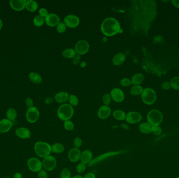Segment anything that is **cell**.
Masks as SVG:
<instances>
[{
  "mask_svg": "<svg viewBox=\"0 0 179 178\" xmlns=\"http://www.w3.org/2000/svg\"><path fill=\"white\" fill-rule=\"evenodd\" d=\"M57 29L59 33H63L66 30V25L63 22H60L57 25Z\"/></svg>",
  "mask_w": 179,
  "mask_h": 178,
  "instance_id": "obj_37",
  "label": "cell"
},
{
  "mask_svg": "<svg viewBox=\"0 0 179 178\" xmlns=\"http://www.w3.org/2000/svg\"><path fill=\"white\" fill-rule=\"evenodd\" d=\"M144 80V76L142 73H138L135 74L132 76L131 80V84L132 85L136 86V85H140L142 84Z\"/></svg>",
  "mask_w": 179,
  "mask_h": 178,
  "instance_id": "obj_24",
  "label": "cell"
},
{
  "mask_svg": "<svg viewBox=\"0 0 179 178\" xmlns=\"http://www.w3.org/2000/svg\"><path fill=\"white\" fill-rule=\"evenodd\" d=\"M121 83L123 86H129V85L131 84V80L125 78V79H122Z\"/></svg>",
  "mask_w": 179,
  "mask_h": 178,
  "instance_id": "obj_44",
  "label": "cell"
},
{
  "mask_svg": "<svg viewBox=\"0 0 179 178\" xmlns=\"http://www.w3.org/2000/svg\"><path fill=\"white\" fill-rule=\"evenodd\" d=\"M73 113L74 110L72 106L68 103L62 105L59 108L57 111V114L59 118L64 121L69 120L72 117Z\"/></svg>",
  "mask_w": 179,
  "mask_h": 178,
  "instance_id": "obj_3",
  "label": "cell"
},
{
  "mask_svg": "<svg viewBox=\"0 0 179 178\" xmlns=\"http://www.w3.org/2000/svg\"><path fill=\"white\" fill-rule=\"evenodd\" d=\"M83 178H95V175L93 173L90 172L84 176Z\"/></svg>",
  "mask_w": 179,
  "mask_h": 178,
  "instance_id": "obj_48",
  "label": "cell"
},
{
  "mask_svg": "<svg viewBox=\"0 0 179 178\" xmlns=\"http://www.w3.org/2000/svg\"></svg>",
  "mask_w": 179,
  "mask_h": 178,
  "instance_id": "obj_56",
  "label": "cell"
},
{
  "mask_svg": "<svg viewBox=\"0 0 179 178\" xmlns=\"http://www.w3.org/2000/svg\"><path fill=\"white\" fill-rule=\"evenodd\" d=\"M69 101L70 105H71L72 106H77V104H78V103H79L78 98L76 96L73 95L69 96Z\"/></svg>",
  "mask_w": 179,
  "mask_h": 178,
  "instance_id": "obj_35",
  "label": "cell"
},
{
  "mask_svg": "<svg viewBox=\"0 0 179 178\" xmlns=\"http://www.w3.org/2000/svg\"><path fill=\"white\" fill-rule=\"evenodd\" d=\"M74 145L75 146V148H78L79 149V148L81 147V145H82V140L81 138L79 137H76L74 140Z\"/></svg>",
  "mask_w": 179,
  "mask_h": 178,
  "instance_id": "obj_41",
  "label": "cell"
},
{
  "mask_svg": "<svg viewBox=\"0 0 179 178\" xmlns=\"http://www.w3.org/2000/svg\"><path fill=\"white\" fill-rule=\"evenodd\" d=\"M34 151L38 157L45 158L50 155L52 152V146L44 142H37L34 145Z\"/></svg>",
  "mask_w": 179,
  "mask_h": 178,
  "instance_id": "obj_2",
  "label": "cell"
},
{
  "mask_svg": "<svg viewBox=\"0 0 179 178\" xmlns=\"http://www.w3.org/2000/svg\"><path fill=\"white\" fill-rule=\"evenodd\" d=\"M69 96L66 92H60L55 95V99L57 102L59 103H66L69 99Z\"/></svg>",
  "mask_w": 179,
  "mask_h": 178,
  "instance_id": "obj_21",
  "label": "cell"
},
{
  "mask_svg": "<svg viewBox=\"0 0 179 178\" xmlns=\"http://www.w3.org/2000/svg\"><path fill=\"white\" fill-rule=\"evenodd\" d=\"M39 117V111L35 107L28 108L26 113V118L28 122L31 123H35Z\"/></svg>",
  "mask_w": 179,
  "mask_h": 178,
  "instance_id": "obj_8",
  "label": "cell"
},
{
  "mask_svg": "<svg viewBox=\"0 0 179 178\" xmlns=\"http://www.w3.org/2000/svg\"><path fill=\"white\" fill-rule=\"evenodd\" d=\"M86 65V63L85 62H82L81 63V66H82V68H83V67H84V66H85Z\"/></svg>",
  "mask_w": 179,
  "mask_h": 178,
  "instance_id": "obj_55",
  "label": "cell"
},
{
  "mask_svg": "<svg viewBox=\"0 0 179 178\" xmlns=\"http://www.w3.org/2000/svg\"><path fill=\"white\" fill-rule=\"evenodd\" d=\"M42 166L46 170L52 171L54 170L57 166V161L52 156L49 155L44 158L42 161Z\"/></svg>",
  "mask_w": 179,
  "mask_h": 178,
  "instance_id": "obj_9",
  "label": "cell"
},
{
  "mask_svg": "<svg viewBox=\"0 0 179 178\" xmlns=\"http://www.w3.org/2000/svg\"><path fill=\"white\" fill-rule=\"evenodd\" d=\"M89 48L90 46L87 41L80 40L75 46V51L77 55H85L89 51Z\"/></svg>",
  "mask_w": 179,
  "mask_h": 178,
  "instance_id": "obj_10",
  "label": "cell"
},
{
  "mask_svg": "<svg viewBox=\"0 0 179 178\" xmlns=\"http://www.w3.org/2000/svg\"><path fill=\"white\" fill-rule=\"evenodd\" d=\"M64 127L67 131H72L74 128V124L70 120L66 121L64 123Z\"/></svg>",
  "mask_w": 179,
  "mask_h": 178,
  "instance_id": "obj_36",
  "label": "cell"
},
{
  "mask_svg": "<svg viewBox=\"0 0 179 178\" xmlns=\"http://www.w3.org/2000/svg\"><path fill=\"white\" fill-rule=\"evenodd\" d=\"M120 31L119 22L114 18H107L101 25L102 33L107 36L111 37L117 34Z\"/></svg>",
  "mask_w": 179,
  "mask_h": 178,
  "instance_id": "obj_1",
  "label": "cell"
},
{
  "mask_svg": "<svg viewBox=\"0 0 179 178\" xmlns=\"http://www.w3.org/2000/svg\"><path fill=\"white\" fill-rule=\"evenodd\" d=\"M26 0H11L10 5L13 10L21 11L26 7Z\"/></svg>",
  "mask_w": 179,
  "mask_h": 178,
  "instance_id": "obj_13",
  "label": "cell"
},
{
  "mask_svg": "<svg viewBox=\"0 0 179 178\" xmlns=\"http://www.w3.org/2000/svg\"><path fill=\"white\" fill-rule=\"evenodd\" d=\"M111 101V96L109 94H105L103 97V101L104 104L105 106H107L110 104Z\"/></svg>",
  "mask_w": 179,
  "mask_h": 178,
  "instance_id": "obj_39",
  "label": "cell"
},
{
  "mask_svg": "<svg viewBox=\"0 0 179 178\" xmlns=\"http://www.w3.org/2000/svg\"><path fill=\"white\" fill-rule=\"evenodd\" d=\"M65 151V146L60 143H55L52 146V151L53 153L60 154Z\"/></svg>",
  "mask_w": 179,
  "mask_h": 178,
  "instance_id": "obj_27",
  "label": "cell"
},
{
  "mask_svg": "<svg viewBox=\"0 0 179 178\" xmlns=\"http://www.w3.org/2000/svg\"><path fill=\"white\" fill-rule=\"evenodd\" d=\"M81 152L78 148H73L70 150L68 153V158L71 162H76L80 159Z\"/></svg>",
  "mask_w": 179,
  "mask_h": 178,
  "instance_id": "obj_16",
  "label": "cell"
},
{
  "mask_svg": "<svg viewBox=\"0 0 179 178\" xmlns=\"http://www.w3.org/2000/svg\"><path fill=\"white\" fill-rule=\"evenodd\" d=\"M143 90L144 89H143L142 86H141L140 85H136V86H134L131 88V90H130V93L132 95L136 96V95L142 94Z\"/></svg>",
  "mask_w": 179,
  "mask_h": 178,
  "instance_id": "obj_30",
  "label": "cell"
},
{
  "mask_svg": "<svg viewBox=\"0 0 179 178\" xmlns=\"http://www.w3.org/2000/svg\"><path fill=\"white\" fill-rule=\"evenodd\" d=\"M161 86H162V88L164 90H168L171 87L169 82H167L163 83L162 84Z\"/></svg>",
  "mask_w": 179,
  "mask_h": 178,
  "instance_id": "obj_46",
  "label": "cell"
},
{
  "mask_svg": "<svg viewBox=\"0 0 179 178\" xmlns=\"http://www.w3.org/2000/svg\"><path fill=\"white\" fill-rule=\"evenodd\" d=\"M15 134L18 137L22 139H28L31 137V132L28 128L24 127L17 128L15 131Z\"/></svg>",
  "mask_w": 179,
  "mask_h": 178,
  "instance_id": "obj_17",
  "label": "cell"
},
{
  "mask_svg": "<svg viewBox=\"0 0 179 178\" xmlns=\"http://www.w3.org/2000/svg\"><path fill=\"white\" fill-rule=\"evenodd\" d=\"M13 178H22V175L19 172H16L13 176Z\"/></svg>",
  "mask_w": 179,
  "mask_h": 178,
  "instance_id": "obj_51",
  "label": "cell"
},
{
  "mask_svg": "<svg viewBox=\"0 0 179 178\" xmlns=\"http://www.w3.org/2000/svg\"><path fill=\"white\" fill-rule=\"evenodd\" d=\"M171 87L176 89L179 90V77H174L171 79V81L170 82Z\"/></svg>",
  "mask_w": 179,
  "mask_h": 178,
  "instance_id": "obj_33",
  "label": "cell"
},
{
  "mask_svg": "<svg viewBox=\"0 0 179 178\" xmlns=\"http://www.w3.org/2000/svg\"><path fill=\"white\" fill-rule=\"evenodd\" d=\"M113 117L117 120L123 121L126 119V114L123 111L117 110L115 111L113 113Z\"/></svg>",
  "mask_w": 179,
  "mask_h": 178,
  "instance_id": "obj_28",
  "label": "cell"
},
{
  "mask_svg": "<svg viewBox=\"0 0 179 178\" xmlns=\"http://www.w3.org/2000/svg\"><path fill=\"white\" fill-rule=\"evenodd\" d=\"M27 166L29 170L34 172L40 171L43 167L42 162L35 157L31 158L28 160Z\"/></svg>",
  "mask_w": 179,
  "mask_h": 178,
  "instance_id": "obj_7",
  "label": "cell"
},
{
  "mask_svg": "<svg viewBox=\"0 0 179 178\" xmlns=\"http://www.w3.org/2000/svg\"><path fill=\"white\" fill-rule=\"evenodd\" d=\"M7 117L8 120L14 121L17 117V112L14 108H10L7 111Z\"/></svg>",
  "mask_w": 179,
  "mask_h": 178,
  "instance_id": "obj_31",
  "label": "cell"
},
{
  "mask_svg": "<svg viewBox=\"0 0 179 178\" xmlns=\"http://www.w3.org/2000/svg\"><path fill=\"white\" fill-rule=\"evenodd\" d=\"M39 15L42 16V17H46L48 15V13L47 10L45 8H42L39 11Z\"/></svg>",
  "mask_w": 179,
  "mask_h": 178,
  "instance_id": "obj_43",
  "label": "cell"
},
{
  "mask_svg": "<svg viewBox=\"0 0 179 178\" xmlns=\"http://www.w3.org/2000/svg\"><path fill=\"white\" fill-rule=\"evenodd\" d=\"M171 3L173 5L177 8H179V0H172L171 1Z\"/></svg>",
  "mask_w": 179,
  "mask_h": 178,
  "instance_id": "obj_49",
  "label": "cell"
},
{
  "mask_svg": "<svg viewBox=\"0 0 179 178\" xmlns=\"http://www.w3.org/2000/svg\"><path fill=\"white\" fill-rule=\"evenodd\" d=\"M76 55V51L73 49H67L66 50H63L62 52V55L67 59L73 58Z\"/></svg>",
  "mask_w": 179,
  "mask_h": 178,
  "instance_id": "obj_29",
  "label": "cell"
},
{
  "mask_svg": "<svg viewBox=\"0 0 179 178\" xmlns=\"http://www.w3.org/2000/svg\"><path fill=\"white\" fill-rule=\"evenodd\" d=\"M52 101H53V99H52V98H50V97H48V98H47L46 99L45 103L46 104H50Z\"/></svg>",
  "mask_w": 179,
  "mask_h": 178,
  "instance_id": "obj_50",
  "label": "cell"
},
{
  "mask_svg": "<svg viewBox=\"0 0 179 178\" xmlns=\"http://www.w3.org/2000/svg\"><path fill=\"white\" fill-rule=\"evenodd\" d=\"M71 178H83V177L81 176H79V175H77V176H73V177H72Z\"/></svg>",
  "mask_w": 179,
  "mask_h": 178,
  "instance_id": "obj_53",
  "label": "cell"
},
{
  "mask_svg": "<svg viewBox=\"0 0 179 178\" xmlns=\"http://www.w3.org/2000/svg\"><path fill=\"white\" fill-rule=\"evenodd\" d=\"M48 175L47 172L45 169H42L38 173V178H47Z\"/></svg>",
  "mask_w": 179,
  "mask_h": 178,
  "instance_id": "obj_42",
  "label": "cell"
},
{
  "mask_svg": "<svg viewBox=\"0 0 179 178\" xmlns=\"http://www.w3.org/2000/svg\"><path fill=\"white\" fill-rule=\"evenodd\" d=\"M111 96L113 100L117 103H121L124 100V94L118 88L113 89L111 93Z\"/></svg>",
  "mask_w": 179,
  "mask_h": 178,
  "instance_id": "obj_14",
  "label": "cell"
},
{
  "mask_svg": "<svg viewBox=\"0 0 179 178\" xmlns=\"http://www.w3.org/2000/svg\"><path fill=\"white\" fill-rule=\"evenodd\" d=\"M45 21L46 24L50 27H55L60 23V18L58 15L55 14H50L45 18Z\"/></svg>",
  "mask_w": 179,
  "mask_h": 178,
  "instance_id": "obj_15",
  "label": "cell"
},
{
  "mask_svg": "<svg viewBox=\"0 0 179 178\" xmlns=\"http://www.w3.org/2000/svg\"><path fill=\"white\" fill-rule=\"evenodd\" d=\"M64 23L68 27L75 28L79 25L80 20L76 15H69L64 18Z\"/></svg>",
  "mask_w": 179,
  "mask_h": 178,
  "instance_id": "obj_11",
  "label": "cell"
},
{
  "mask_svg": "<svg viewBox=\"0 0 179 178\" xmlns=\"http://www.w3.org/2000/svg\"><path fill=\"white\" fill-rule=\"evenodd\" d=\"M2 25H3V23H2V20L0 19V30L2 28Z\"/></svg>",
  "mask_w": 179,
  "mask_h": 178,
  "instance_id": "obj_54",
  "label": "cell"
},
{
  "mask_svg": "<svg viewBox=\"0 0 179 178\" xmlns=\"http://www.w3.org/2000/svg\"><path fill=\"white\" fill-rule=\"evenodd\" d=\"M152 127L153 126L148 123L144 122L141 123L139 126V129L140 131L142 133L148 134L152 132Z\"/></svg>",
  "mask_w": 179,
  "mask_h": 178,
  "instance_id": "obj_22",
  "label": "cell"
},
{
  "mask_svg": "<svg viewBox=\"0 0 179 178\" xmlns=\"http://www.w3.org/2000/svg\"><path fill=\"white\" fill-rule=\"evenodd\" d=\"M125 151H118V152H108L105 153V154H102L101 155L98 156L94 159L92 160V161L89 163V166H94L95 164H97L98 162H101L102 161L105 160V159L108 158L113 157L115 155H117L119 154H122L123 152H124Z\"/></svg>",
  "mask_w": 179,
  "mask_h": 178,
  "instance_id": "obj_6",
  "label": "cell"
},
{
  "mask_svg": "<svg viewBox=\"0 0 179 178\" xmlns=\"http://www.w3.org/2000/svg\"><path fill=\"white\" fill-rule=\"evenodd\" d=\"M142 99L145 104L148 105L152 104L157 99L156 92L152 88H145L142 93Z\"/></svg>",
  "mask_w": 179,
  "mask_h": 178,
  "instance_id": "obj_5",
  "label": "cell"
},
{
  "mask_svg": "<svg viewBox=\"0 0 179 178\" xmlns=\"http://www.w3.org/2000/svg\"><path fill=\"white\" fill-rule=\"evenodd\" d=\"M12 127V122L8 119L0 121V133H5L9 131Z\"/></svg>",
  "mask_w": 179,
  "mask_h": 178,
  "instance_id": "obj_18",
  "label": "cell"
},
{
  "mask_svg": "<svg viewBox=\"0 0 179 178\" xmlns=\"http://www.w3.org/2000/svg\"><path fill=\"white\" fill-rule=\"evenodd\" d=\"M44 22H45L44 18L40 15H37L34 18V21H33L34 25L37 27H41L42 26V25L44 24Z\"/></svg>",
  "mask_w": 179,
  "mask_h": 178,
  "instance_id": "obj_32",
  "label": "cell"
},
{
  "mask_svg": "<svg viewBox=\"0 0 179 178\" xmlns=\"http://www.w3.org/2000/svg\"><path fill=\"white\" fill-rule=\"evenodd\" d=\"M111 109L108 106H104L101 107L98 111V116L101 119H105L110 116Z\"/></svg>",
  "mask_w": 179,
  "mask_h": 178,
  "instance_id": "obj_19",
  "label": "cell"
},
{
  "mask_svg": "<svg viewBox=\"0 0 179 178\" xmlns=\"http://www.w3.org/2000/svg\"><path fill=\"white\" fill-rule=\"evenodd\" d=\"M147 119L148 123L152 126H158L163 120V115L160 111L154 109L149 112Z\"/></svg>",
  "mask_w": 179,
  "mask_h": 178,
  "instance_id": "obj_4",
  "label": "cell"
},
{
  "mask_svg": "<svg viewBox=\"0 0 179 178\" xmlns=\"http://www.w3.org/2000/svg\"><path fill=\"white\" fill-rule=\"evenodd\" d=\"M152 132L154 133L155 135H160L162 133V128L159 125H158V126H153Z\"/></svg>",
  "mask_w": 179,
  "mask_h": 178,
  "instance_id": "obj_40",
  "label": "cell"
},
{
  "mask_svg": "<svg viewBox=\"0 0 179 178\" xmlns=\"http://www.w3.org/2000/svg\"><path fill=\"white\" fill-rule=\"evenodd\" d=\"M126 60V56L124 54L122 53H119L115 55L113 58V64L115 65H119L123 64Z\"/></svg>",
  "mask_w": 179,
  "mask_h": 178,
  "instance_id": "obj_23",
  "label": "cell"
},
{
  "mask_svg": "<svg viewBox=\"0 0 179 178\" xmlns=\"http://www.w3.org/2000/svg\"><path fill=\"white\" fill-rule=\"evenodd\" d=\"M142 115L140 113L132 111L129 112L126 115V121L130 124H135L138 123L142 120Z\"/></svg>",
  "mask_w": 179,
  "mask_h": 178,
  "instance_id": "obj_12",
  "label": "cell"
},
{
  "mask_svg": "<svg viewBox=\"0 0 179 178\" xmlns=\"http://www.w3.org/2000/svg\"><path fill=\"white\" fill-rule=\"evenodd\" d=\"M177 178H179V177H177Z\"/></svg>",
  "mask_w": 179,
  "mask_h": 178,
  "instance_id": "obj_57",
  "label": "cell"
},
{
  "mask_svg": "<svg viewBox=\"0 0 179 178\" xmlns=\"http://www.w3.org/2000/svg\"><path fill=\"white\" fill-rule=\"evenodd\" d=\"M86 164H83L82 162H81V163L78 164L76 167V170L79 173H82L86 170Z\"/></svg>",
  "mask_w": 179,
  "mask_h": 178,
  "instance_id": "obj_38",
  "label": "cell"
},
{
  "mask_svg": "<svg viewBox=\"0 0 179 178\" xmlns=\"http://www.w3.org/2000/svg\"><path fill=\"white\" fill-rule=\"evenodd\" d=\"M93 154L90 150H86L81 153L80 160L84 164H89L92 161Z\"/></svg>",
  "mask_w": 179,
  "mask_h": 178,
  "instance_id": "obj_20",
  "label": "cell"
},
{
  "mask_svg": "<svg viewBox=\"0 0 179 178\" xmlns=\"http://www.w3.org/2000/svg\"><path fill=\"white\" fill-rule=\"evenodd\" d=\"M60 177L61 178H71V172L69 169L63 168L60 173Z\"/></svg>",
  "mask_w": 179,
  "mask_h": 178,
  "instance_id": "obj_34",
  "label": "cell"
},
{
  "mask_svg": "<svg viewBox=\"0 0 179 178\" xmlns=\"http://www.w3.org/2000/svg\"><path fill=\"white\" fill-rule=\"evenodd\" d=\"M80 61V55H76L73 58L72 63L74 65L78 64Z\"/></svg>",
  "mask_w": 179,
  "mask_h": 178,
  "instance_id": "obj_47",
  "label": "cell"
},
{
  "mask_svg": "<svg viewBox=\"0 0 179 178\" xmlns=\"http://www.w3.org/2000/svg\"><path fill=\"white\" fill-rule=\"evenodd\" d=\"M38 4L33 0H28L26 2V8L28 11L34 12L38 8Z\"/></svg>",
  "mask_w": 179,
  "mask_h": 178,
  "instance_id": "obj_25",
  "label": "cell"
},
{
  "mask_svg": "<svg viewBox=\"0 0 179 178\" xmlns=\"http://www.w3.org/2000/svg\"><path fill=\"white\" fill-rule=\"evenodd\" d=\"M121 127H122L123 128H126V129H127L128 127L127 125H126V124H121Z\"/></svg>",
  "mask_w": 179,
  "mask_h": 178,
  "instance_id": "obj_52",
  "label": "cell"
},
{
  "mask_svg": "<svg viewBox=\"0 0 179 178\" xmlns=\"http://www.w3.org/2000/svg\"><path fill=\"white\" fill-rule=\"evenodd\" d=\"M25 103H26V106L28 108H30L33 107V101H32V100L31 98H27L26 100H25Z\"/></svg>",
  "mask_w": 179,
  "mask_h": 178,
  "instance_id": "obj_45",
  "label": "cell"
},
{
  "mask_svg": "<svg viewBox=\"0 0 179 178\" xmlns=\"http://www.w3.org/2000/svg\"><path fill=\"white\" fill-rule=\"evenodd\" d=\"M29 79L35 84H40L42 81L41 76L37 73L31 72L29 74Z\"/></svg>",
  "mask_w": 179,
  "mask_h": 178,
  "instance_id": "obj_26",
  "label": "cell"
}]
</instances>
